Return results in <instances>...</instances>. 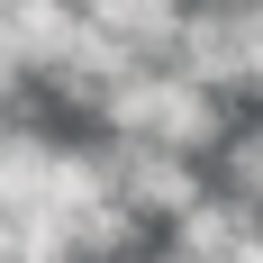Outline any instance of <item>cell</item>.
<instances>
[{"label":"cell","instance_id":"cell-1","mask_svg":"<svg viewBox=\"0 0 263 263\" xmlns=\"http://www.w3.org/2000/svg\"><path fill=\"white\" fill-rule=\"evenodd\" d=\"M109 173H118V200H127L136 218H163V227H182V218L209 200L200 163H191V155H173V145H136V136H109Z\"/></svg>","mask_w":263,"mask_h":263},{"label":"cell","instance_id":"cell-3","mask_svg":"<svg viewBox=\"0 0 263 263\" xmlns=\"http://www.w3.org/2000/svg\"><path fill=\"white\" fill-rule=\"evenodd\" d=\"M82 18L91 27H109V36H118V46H136V54H173L182 46V0H73Z\"/></svg>","mask_w":263,"mask_h":263},{"label":"cell","instance_id":"cell-2","mask_svg":"<svg viewBox=\"0 0 263 263\" xmlns=\"http://www.w3.org/2000/svg\"><path fill=\"white\" fill-rule=\"evenodd\" d=\"M54 136L36 127H0V218H36L54 200Z\"/></svg>","mask_w":263,"mask_h":263}]
</instances>
